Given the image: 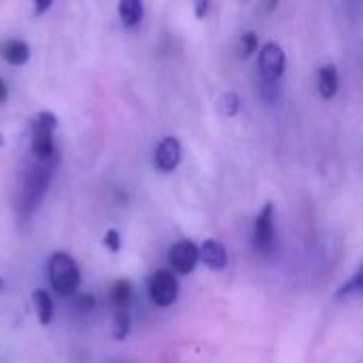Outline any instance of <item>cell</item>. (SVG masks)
<instances>
[{"mask_svg": "<svg viewBox=\"0 0 363 363\" xmlns=\"http://www.w3.org/2000/svg\"><path fill=\"white\" fill-rule=\"evenodd\" d=\"M253 245L259 255H268L277 245V232H274V206L272 202H266L259 211L253 228Z\"/></svg>", "mask_w": 363, "mask_h": 363, "instance_id": "5", "label": "cell"}, {"mask_svg": "<svg viewBox=\"0 0 363 363\" xmlns=\"http://www.w3.org/2000/svg\"><path fill=\"white\" fill-rule=\"evenodd\" d=\"M130 328H132L130 311H113V330H111V334H113V338L117 342H121V340H125L130 336Z\"/></svg>", "mask_w": 363, "mask_h": 363, "instance_id": "15", "label": "cell"}, {"mask_svg": "<svg viewBox=\"0 0 363 363\" xmlns=\"http://www.w3.org/2000/svg\"><path fill=\"white\" fill-rule=\"evenodd\" d=\"M6 98H9V89H6V83L0 79V104H4Z\"/></svg>", "mask_w": 363, "mask_h": 363, "instance_id": "22", "label": "cell"}, {"mask_svg": "<svg viewBox=\"0 0 363 363\" xmlns=\"http://www.w3.org/2000/svg\"><path fill=\"white\" fill-rule=\"evenodd\" d=\"M219 108H221V115L225 117H234L240 108V98L234 94V91H228L221 96V102H219Z\"/></svg>", "mask_w": 363, "mask_h": 363, "instance_id": "17", "label": "cell"}, {"mask_svg": "<svg viewBox=\"0 0 363 363\" xmlns=\"http://www.w3.org/2000/svg\"><path fill=\"white\" fill-rule=\"evenodd\" d=\"M211 4L208 2H200V4H196V11H198V17H204V13H206V9H208Z\"/></svg>", "mask_w": 363, "mask_h": 363, "instance_id": "23", "label": "cell"}, {"mask_svg": "<svg viewBox=\"0 0 363 363\" xmlns=\"http://www.w3.org/2000/svg\"><path fill=\"white\" fill-rule=\"evenodd\" d=\"M317 83H319V91H321V96H323L325 100L334 98V96L338 94V85H340L336 66H332V64L323 66V68L319 70V79H317Z\"/></svg>", "mask_w": 363, "mask_h": 363, "instance_id": "12", "label": "cell"}, {"mask_svg": "<svg viewBox=\"0 0 363 363\" xmlns=\"http://www.w3.org/2000/svg\"><path fill=\"white\" fill-rule=\"evenodd\" d=\"M104 247H106L108 251H113V253L119 251L121 240H119V232H117V230H108V232L104 234Z\"/></svg>", "mask_w": 363, "mask_h": 363, "instance_id": "19", "label": "cell"}, {"mask_svg": "<svg viewBox=\"0 0 363 363\" xmlns=\"http://www.w3.org/2000/svg\"><path fill=\"white\" fill-rule=\"evenodd\" d=\"M2 57L11 64V66H23L30 60V47L26 40L19 38H11L2 45Z\"/></svg>", "mask_w": 363, "mask_h": 363, "instance_id": "10", "label": "cell"}, {"mask_svg": "<svg viewBox=\"0 0 363 363\" xmlns=\"http://www.w3.org/2000/svg\"><path fill=\"white\" fill-rule=\"evenodd\" d=\"M181 155H183L181 140L174 138V136H166V138H162V140L155 145V151H153V166H155V170L168 174V172L177 170V166L181 164Z\"/></svg>", "mask_w": 363, "mask_h": 363, "instance_id": "7", "label": "cell"}, {"mask_svg": "<svg viewBox=\"0 0 363 363\" xmlns=\"http://www.w3.org/2000/svg\"><path fill=\"white\" fill-rule=\"evenodd\" d=\"M77 306H79L81 313H87V311H91L96 306V300H94V296H81L79 302H77Z\"/></svg>", "mask_w": 363, "mask_h": 363, "instance_id": "20", "label": "cell"}, {"mask_svg": "<svg viewBox=\"0 0 363 363\" xmlns=\"http://www.w3.org/2000/svg\"><path fill=\"white\" fill-rule=\"evenodd\" d=\"M49 9H51V2H36V4H34V13H36V15H43V13L49 11Z\"/></svg>", "mask_w": 363, "mask_h": 363, "instance_id": "21", "label": "cell"}, {"mask_svg": "<svg viewBox=\"0 0 363 363\" xmlns=\"http://www.w3.org/2000/svg\"><path fill=\"white\" fill-rule=\"evenodd\" d=\"M287 57L279 43H264L259 51V77L264 85H279L285 74Z\"/></svg>", "mask_w": 363, "mask_h": 363, "instance_id": "4", "label": "cell"}, {"mask_svg": "<svg viewBox=\"0 0 363 363\" xmlns=\"http://www.w3.org/2000/svg\"><path fill=\"white\" fill-rule=\"evenodd\" d=\"M55 162H57V155H55L53 160H47V162H36V164L28 170V174H26V185H23V189H21V206L26 208V213H32V211L40 204L45 191H47V187H49L51 179H53Z\"/></svg>", "mask_w": 363, "mask_h": 363, "instance_id": "1", "label": "cell"}, {"mask_svg": "<svg viewBox=\"0 0 363 363\" xmlns=\"http://www.w3.org/2000/svg\"><path fill=\"white\" fill-rule=\"evenodd\" d=\"M149 296L155 306H162V308L172 306L179 296V285H177L174 274L170 270L153 272V277L149 281Z\"/></svg>", "mask_w": 363, "mask_h": 363, "instance_id": "6", "label": "cell"}, {"mask_svg": "<svg viewBox=\"0 0 363 363\" xmlns=\"http://www.w3.org/2000/svg\"><path fill=\"white\" fill-rule=\"evenodd\" d=\"M117 11H119L121 23L125 28L138 26L143 21V17H145V6H143L140 0H121L119 6H117Z\"/></svg>", "mask_w": 363, "mask_h": 363, "instance_id": "11", "label": "cell"}, {"mask_svg": "<svg viewBox=\"0 0 363 363\" xmlns=\"http://www.w3.org/2000/svg\"><path fill=\"white\" fill-rule=\"evenodd\" d=\"M57 128V117L49 111L36 113L30 121V130H32V153L38 162H47L53 160L57 155L55 151V143H53V130Z\"/></svg>", "mask_w": 363, "mask_h": 363, "instance_id": "2", "label": "cell"}, {"mask_svg": "<svg viewBox=\"0 0 363 363\" xmlns=\"http://www.w3.org/2000/svg\"><path fill=\"white\" fill-rule=\"evenodd\" d=\"M198 253H200L202 264L211 270H223L228 264V251L217 240H206L202 247H198Z\"/></svg>", "mask_w": 363, "mask_h": 363, "instance_id": "9", "label": "cell"}, {"mask_svg": "<svg viewBox=\"0 0 363 363\" xmlns=\"http://www.w3.org/2000/svg\"><path fill=\"white\" fill-rule=\"evenodd\" d=\"M363 289V283H362V270H357L353 277H351V281H347L340 289H338V298H353V296H359Z\"/></svg>", "mask_w": 363, "mask_h": 363, "instance_id": "16", "label": "cell"}, {"mask_svg": "<svg viewBox=\"0 0 363 363\" xmlns=\"http://www.w3.org/2000/svg\"><path fill=\"white\" fill-rule=\"evenodd\" d=\"M240 47H242V55H245V57L253 55V53L257 51V47H259L257 34H255V32H247V34L242 36V40H240Z\"/></svg>", "mask_w": 363, "mask_h": 363, "instance_id": "18", "label": "cell"}, {"mask_svg": "<svg viewBox=\"0 0 363 363\" xmlns=\"http://www.w3.org/2000/svg\"><path fill=\"white\" fill-rule=\"evenodd\" d=\"M32 302H34V311H36V319L40 325H49L53 319V300L47 291L36 289L32 294Z\"/></svg>", "mask_w": 363, "mask_h": 363, "instance_id": "13", "label": "cell"}, {"mask_svg": "<svg viewBox=\"0 0 363 363\" xmlns=\"http://www.w3.org/2000/svg\"><path fill=\"white\" fill-rule=\"evenodd\" d=\"M198 259H200L198 245H194L191 240H181L170 249V266L179 274H189L196 268Z\"/></svg>", "mask_w": 363, "mask_h": 363, "instance_id": "8", "label": "cell"}, {"mask_svg": "<svg viewBox=\"0 0 363 363\" xmlns=\"http://www.w3.org/2000/svg\"><path fill=\"white\" fill-rule=\"evenodd\" d=\"M2 287H4V281H2V277H0V291H2Z\"/></svg>", "mask_w": 363, "mask_h": 363, "instance_id": "24", "label": "cell"}, {"mask_svg": "<svg viewBox=\"0 0 363 363\" xmlns=\"http://www.w3.org/2000/svg\"><path fill=\"white\" fill-rule=\"evenodd\" d=\"M130 302H132V285L130 281H115L111 287V304L113 311H130Z\"/></svg>", "mask_w": 363, "mask_h": 363, "instance_id": "14", "label": "cell"}, {"mask_svg": "<svg viewBox=\"0 0 363 363\" xmlns=\"http://www.w3.org/2000/svg\"><path fill=\"white\" fill-rule=\"evenodd\" d=\"M49 281L60 296L77 294L81 285V272L77 262L68 253H53L49 259Z\"/></svg>", "mask_w": 363, "mask_h": 363, "instance_id": "3", "label": "cell"}]
</instances>
